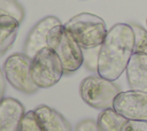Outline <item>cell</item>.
<instances>
[{
    "label": "cell",
    "mask_w": 147,
    "mask_h": 131,
    "mask_svg": "<svg viewBox=\"0 0 147 131\" xmlns=\"http://www.w3.org/2000/svg\"><path fill=\"white\" fill-rule=\"evenodd\" d=\"M122 131H147V121H126Z\"/></svg>",
    "instance_id": "cell-17"
},
{
    "label": "cell",
    "mask_w": 147,
    "mask_h": 131,
    "mask_svg": "<svg viewBox=\"0 0 147 131\" xmlns=\"http://www.w3.org/2000/svg\"><path fill=\"white\" fill-rule=\"evenodd\" d=\"M24 106L14 98H2L0 100V131H18Z\"/></svg>",
    "instance_id": "cell-10"
},
{
    "label": "cell",
    "mask_w": 147,
    "mask_h": 131,
    "mask_svg": "<svg viewBox=\"0 0 147 131\" xmlns=\"http://www.w3.org/2000/svg\"><path fill=\"white\" fill-rule=\"evenodd\" d=\"M113 108L127 121H147V93L134 90L121 91Z\"/></svg>",
    "instance_id": "cell-7"
},
{
    "label": "cell",
    "mask_w": 147,
    "mask_h": 131,
    "mask_svg": "<svg viewBox=\"0 0 147 131\" xmlns=\"http://www.w3.org/2000/svg\"><path fill=\"white\" fill-rule=\"evenodd\" d=\"M0 85L1 87L5 90L6 87V77H5V74H3V70L0 68Z\"/></svg>",
    "instance_id": "cell-19"
},
{
    "label": "cell",
    "mask_w": 147,
    "mask_h": 131,
    "mask_svg": "<svg viewBox=\"0 0 147 131\" xmlns=\"http://www.w3.org/2000/svg\"><path fill=\"white\" fill-rule=\"evenodd\" d=\"M63 75L62 63L49 47L42 48L31 59V76L39 88L54 86Z\"/></svg>",
    "instance_id": "cell-5"
},
{
    "label": "cell",
    "mask_w": 147,
    "mask_h": 131,
    "mask_svg": "<svg viewBox=\"0 0 147 131\" xmlns=\"http://www.w3.org/2000/svg\"><path fill=\"white\" fill-rule=\"evenodd\" d=\"M121 90L115 80L106 79L99 75L84 78L79 86L80 98L85 103L95 109L113 108L116 97Z\"/></svg>",
    "instance_id": "cell-4"
},
{
    "label": "cell",
    "mask_w": 147,
    "mask_h": 131,
    "mask_svg": "<svg viewBox=\"0 0 147 131\" xmlns=\"http://www.w3.org/2000/svg\"><path fill=\"white\" fill-rule=\"evenodd\" d=\"M62 24L60 18L53 15L46 16L38 21L34 26L30 30L25 43H24V54H26L29 57H33L39 51H41L45 47H48L47 45V38L49 31L56 26Z\"/></svg>",
    "instance_id": "cell-8"
},
{
    "label": "cell",
    "mask_w": 147,
    "mask_h": 131,
    "mask_svg": "<svg viewBox=\"0 0 147 131\" xmlns=\"http://www.w3.org/2000/svg\"><path fill=\"white\" fill-rule=\"evenodd\" d=\"M63 25L80 48L86 51L99 48L108 32L105 21L91 13L77 14Z\"/></svg>",
    "instance_id": "cell-2"
},
{
    "label": "cell",
    "mask_w": 147,
    "mask_h": 131,
    "mask_svg": "<svg viewBox=\"0 0 147 131\" xmlns=\"http://www.w3.org/2000/svg\"><path fill=\"white\" fill-rule=\"evenodd\" d=\"M2 70L6 80L17 91L33 94L39 90L31 76V57L26 54L15 53L9 55L3 62Z\"/></svg>",
    "instance_id": "cell-6"
},
{
    "label": "cell",
    "mask_w": 147,
    "mask_h": 131,
    "mask_svg": "<svg viewBox=\"0 0 147 131\" xmlns=\"http://www.w3.org/2000/svg\"><path fill=\"white\" fill-rule=\"evenodd\" d=\"M76 131H100L98 123L93 120H84L76 126Z\"/></svg>",
    "instance_id": "cell-18"
},
{
    "label": "cell",
    "mask_w": 147,
    "mask_h": 131,
    "mask_svg": "<svg viewBox=\"0 0 147 131\" xmlns=\"http://www.w3.org/2000/svg\"><path fill=\"white\" fill-rule=\"evenodd\" d=\"M21 23L13 16H0V56L15 43Z\"/></svg>",
    "instance_id": "cell-12"
},
{
    "label": "cell",
    "mask_w": 147,
    "mask_h": 131,
    "mask_svg": "<svg viewBox=\"0 0 147 131\" xmlns=\"http://www.w3.org/2000/svg\"><path fill=\"white\" fill-rule=\"evenodd\" d=\"M133 53L134 34L130 23L113 25L98 51V75L116 80L125 71Z\"/></svg>",
    "instance_id": "cell-1"
},
{
    "label": "cell",
    "mask_w": 147,
    "mask_h": 131,
    "mask_svg": "<svg viewBox=\"0 0 147 131\" xmlns=\"http://www.w3.org/2000/svg\"><path fill=\"white\" fill-rule=\"evenodd\" d=\"M18 131H45V130L41 125L39 117L36 114V111L29 110V111L24 113Z\"/></svg>",
    "instance_id": "cell-15"
},
{
    "label": "cell",
    "mask_w": 147,
    "mask_h": 131,
    "mask_svg": "<svg viewBox=\"0 0 147 131\" xmlns=\"http://www.w3.org/2000/svg\"><path fill=\"white\" fill-rule=\"evenodd\" d=\"M130 90L147 93V54L133 53L125 69Z\"/></svg>",
    "instance_id": "cell-9"
},
{
    "label": "cell",
    "mask_w": 147,
    "mask_h": 131,
    "mask_svg": "<svg viewBox=\"0 0 147 131\" xmlns=\"http://www.w3.org/2000/svg\"><path fill=\"white\" fill-rule=\"evenodd\" d=\"M5 15L13 16L22 23L25 17V11L23 6L17 0H0V16Z\"/></svg>",
    "instance_id": "cell-14"
},
{
    "label": "cell",
    "mask_w": 147,
    "mask_h": 131,
    "mask_svg": "<svg viewBox=\"0 0 147 131\" xmlns=\"http://www.w3.org/2000/svg\"><path fill=\"white\" fill-rule=\"evenodd\" d=\"M134 34V53L147 54V29L137 23H130Z\"/></svg>",
    "instance_id": "cell-16"
},
{
    "label": "cell",
    "mask_w": 147,
    "mask_h": 131,
    "mask_svg": "<svg viewBox=\"0 0 147 131\" xmlns=\"http://www.w3.org/2000/svg\"><path fill=\"white\" fill-rule=\"evenodd\" d=\"M146 23H147V21H146Z\"/></svg>",
    "instance_id": "cell-21"
},
{
    "label": "cell",
    "mask_w": 147,
    "mask_h": 131,
    "mask_svg": "<svg viewBox=\"0 0 147 131\" xmlns=\"http://www.w3.org/2000/svg\"><path fill=\"white\" fill-rule=\"evenodd\" d=\"M47 45L60 59L64 75L72 74L82 67L84 62L83 49L65 30L63 24L56 25L49 31Z\"/></svg>",
    "instance_id": "cell-3"
},
{
    "label": "cell",
    "mask_w": 147,
    "mask_h": 131,
    "mask_svg": "<svg viewBox=\"0 0 147 131\" xmlns=\"http://www.w3.org/2000/svg\"><path fill=\"white\" fill-rule=\"evenodd\" d=\"M126 121L114 108H108L99 114L96 123L100 131H122Z\"/></svg>",
    "instance_id": "cell-13"
},
{
    "label": "cell",
    "mask_w": 147,
    "mask_h": 131,
    "mask_svg": "<svg viewBox=\"0 0 147 131\" xmlns=\"http://www.w3.org/2000/svg\"><path fill=\"white\" fill-rule=\"evenodd\" d=\"M45 131H71L70 123L57 110L47 105H40L34 109Z\"/></svg>",
    "instance_id": "cell-11"
},
{
    "label": "cell",
    "mask_w": 147,
    "mask_h": 131,
    "mask_svg": "<svg viewBox=\"0 0 147 131\" xmlns=\"http://www.w3.org/2000/svg\"><path fill=\"white\" fill-rule=\"evenodd\" d=\"M3 91H5V90H3V88L1 87V85H0V100L2 99V94H3Z\"/></svg>",
    "instance_id": "cell-20"
}]
</instances>
